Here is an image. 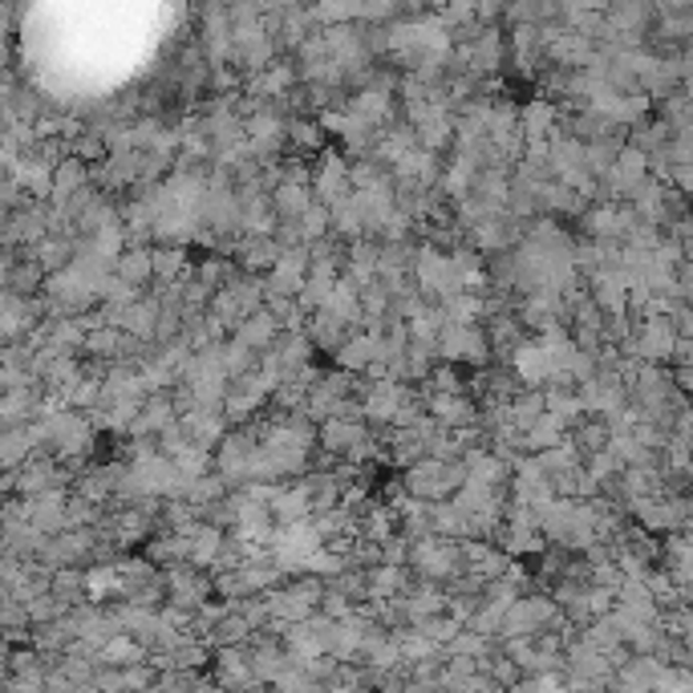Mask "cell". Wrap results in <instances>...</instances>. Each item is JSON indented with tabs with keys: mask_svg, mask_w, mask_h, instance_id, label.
Listing matches in <instances>:
<instances>
[{
	"mask_svg": "<svg viewBox=\"0 0 693 693\" xmlns=\"http://www.w3.org/2000/svg\"><path fill=\"white\" fill-rule=\"evenodd\" d=\"M678 325L669 321V316H649V321H637L625 340V354H632L637 361L645 366H657V361H665V357H678Z\"/></svg>",
	"mask_w": 693,
	"mask_h": 693,
	"instance_id": "cell-1",
	"label": "cell"
},
{
	"mask_svg": "<svg viewBox=\"0 0 693 693\" xmlns=\"http://www.w3.org/2000/svg\"><path fill=\"white\" fill-rule=\"evenodd\" d=\"M405 483H410V495L446 499L451 491H458V483H467V467H463V463H451V458H422V463L410 467Z\"/></svg>",
	"mask_w": 693,
	"mask_h": 693,
	"instance_id": "cell-2",
	"label": "cell"
},
{
	"mask_svg": "<svg viewBox=\"0 0 693 693\" xmlns=\"http://www.w3.org/2000/svg\"><path fill=\"white\" fill-rule=\"evenodd\" d=\"M555 617H560V608H555L552 600H543V596H519L516 605L507 608L503 632L511 641H516V637H535V632H543L548 625H555Z\"/></svg>",
	"mask_w": 693,
	"mask_h": 693,
	"instance_id": "cell-3",
	"label": "cell"
},
{
	"mask_svg": "<svg viewBox=\"0 0 693 693\" xmlns=\"http://www.w3.org/2000/svg\"><path fill=\"white\" fill-rule=\"evenodd\" d=\"M430 414L438 418L442 426H454V430H463L475 422V405L467 402V398H454V393H438L434 402H430Z\"/></svg>",
	"mask_w": 693,
	"mask_h": 693,
	"instance_id": "cell-4",
	"label": "cell"
},
{
	"mask_svg": "<svg viewBox=\"0 0 693 693\" xmlns=\"http://www.w3.org/2000/svg\"><path fill=\"white\" fill-rule=\"evenodd\" d=\"M277 325H280V321L268 313V308H264V313H252L240 328H236V340H240L243 349H252V354H256V349H264L268 340L277 337Z\"/></svg>",
	"mask_w": 693,
	"mask_h": 693,
	"instance_id": "cell-5",
	"label": "cell"
},
{
	"mask_svg": "<svg viewBox=\"0 0 693 693\" xmlns=\"http://www.w3.org/2000/svg\"><path fill=\"white\" fill-rule=\"evenodd\" d=\"M151 272H154V256L147 252V248H134V252H127L118 260V280H127V284H139V280H147Z\"/></svg>",
	"mask_w": 693,
	"mask_h": 693,
	"instance_id": "cell-6",
	"label": "cell"
},
{
	"mask_svg": "<svg viewBox=\"0 0 693 693\" xmlns=\"http://www.w3.org/2000/svg\"><path fill=\"white\" fill-rule=\"evenodd\" d=\"M101 657L110 661V665H127V661H142V641L139 637H113V641H106V649H101Z\"/></svg>",
	"mask_w": 693,
	"mask_h": 693,
	"instance_id": "cell-7",
	"label": "cell"
},
{
	"mask_svg": "<svg viewBox=\"0 0 693 693\" xmlns=\"http://www.w3.org/2000/svg\"><path fill=\"white\" fill-rule=\"evenodd\" d=\"M369 581H373V596H386V593L393 596L402 588V567H378Z\"/></svg>",
	"mask_w": 693,
	"mask_h": 693,
	"instance_id": "cell-8",
	"label": "cell"
},
{
	"mask_svg": "<svg viewBox=\"0 0 693 693\" xmlns=\"http://www.w3.org/2000/svg\"><path fill=\"white\" fill-rule=\"evenodd\" d=\"M516 693H572L567 690L564 678H552V673H540V678H531L528 685H519Z\"/></svg>",
	"mask_w": 693,
	"mask_h": 693,
	"instance_id": "cell-9",
	"label": "cell"
},
{
	"mask_svg": "<svg viewBox=\"0 0 693 693\" xmlns=\"http://www.w3.org/2000/svg\"><path fill=\"white\" fill-rule=\"evenodd\" d=\"M122 333H118V328H98V333H94V337H89V349H94V354H118V349H122Z\"/></svg>",
	"mask_w": 693,
	"mask_h": 693,
	"instance_id": "cell-10",
	"label": "cell"
},
{
	"mask_svg": "<svg viewBox=\"0 0 693 693\" xmlns=\"http://www.w3.org/2000/svg\"><path fill=\"white\" fill-rule=\"evenodd\" d=\"M669 240L685 252V260H693V215H681L678 224H673V231H669Z\"/></svg>",
	"mask_w": 693,
	"mask_h": 693,
	"instance_id": "cell-11",
	"label": "cell"
},
{
	"mask_svg": "<svg viewBox=\"0 0 693 693\" xmlns=\"http://www.w3.org/2000/svg\"><path fill=\"white\" fill-rule=\"evenodd\" d=\"M183 256L178 252H159L154 256V277H178V272H183Z\"/></svg>",
	"mask_w": 693,
	"mask_h": 693,
	"instance_id": "cell-12",
	"label": "cell"
},
{
	"mask_svg": "<svg viewBox=\"0 0 693 693\" xmlns=\"http://www.w3.org/2000/svg\"><path fill=\"white\" fill-rule=\"evenodd\" d=\"M678 301L693 308V260H681L678 268Z\"/></svg>",
	"mask_w": 693,
	"mask_h": 693,
	"instance_id": "cell-13",
	"label": "cell"
},
{
	"mask_svg": "<svg viewBox=\"0 0 693 693\" xmlns=\"http://www.w3.org/2000/svg\"><path fill=\"white\" fill-rule=\"evenodd\" d=\"M669 187L681 191V195H693V166H673V175H669Z\"/></svg>",
	"mask_w": 693,
	"mask_h": 693,
	"instance_id": "cell-14",
	"label": "cell"
},
{
	"mask_svg": "<svg viewBox=\"0 0 693 693\" xmlns=\"http://www.w3.org/2000/svg\"><path fill=\"white\" fill-rule=\"evenodd\" d=\"M673 378H678V390L681 393H693V366H681Z\"/></svg>",
	"mask_w": 693,
	"mask_h": 693,
	"instance_id": "cell-15",
	"label": "cell"
}]
</instances>
